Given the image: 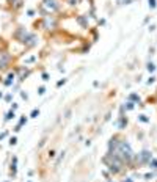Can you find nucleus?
I'll return each instance as SVG.
<instances>
[{"instance_id": "2", "label": "nucleus", "mask_w": 157, "mask_h": 182, "mask_svg": "<svg viewBox=\"0 0 157 182\" xmlns=\"http://www.w3.org/2000/svg\"><path fill=\"white\" fill-rule=\"evenodd\" d=\"M13 80H14V74H10V75H8V79H6L3 83H5L6 86H8V85H11V83H13Z\"/></svg>"}, {"instance_id": "11", "label": "nucleus", "mask_w": 157, "mask_h": 182, "mask_svg": "<svg viewBox=\"0 0 157 182\" xmlns=\"http://www.w3.org/2000/svg\"><path fill=\"white\" fill-rule=\"evenodd\" d=\"M29 182H32V180H29Z\"/></svg>"}, {"instance_id": "5", "label": "nucleus", "mask_w": 157, "mask_h": 182, "mask_svg": "<svg viewBox=\"0 0 157 182\" xmlns=\"http://www.w3.org/2000/svg\"><path fill=\"white\" fill-rule=\"evenodd\" d=\"M38 113H39V111H38V110L35 108V110H33V111H32V116H33V118H36V115H38Z\"/></svg>"}, {"instance_id": "9", "label": "nucleus", "mask_w": 157, "mask_h": 182, "mask_svg": "<svg viewBox=\"0 0 157 182\" xmlns=\"http://www.w3.org/2000/svg\"><path fill=\"white\" fill-rule=\"evenodd\" d=\"M122 182H132V179H124V180H122Z\"/></svg>"}, {"instance_id": "7", "label": "nucleus", "mask_w": 157, "mask_h": 182, "mask_svg": "<svg viewBox=\"0 0 157 182\" xmlns=\"http://www.w3.org/2000/svg\"><path fill=\"white\" fill-rule=\"evenodd\" d=\"M38 93H39V94H43V93H44V86H41V88L38 89Z\"/></svg>"}, {"instance_id": "3", "label": "nucleus", "mask_w": 157, "mask_h": 182, "mask_svg": "<svg viewBox=\"0 0 157 182\" xmlns=\"http://www.w3.org/2000/svg\"><path fill=\"white\" fill-rule=\"evenodd\" d=\"M11 118H14V110L8 111V115H6V120H11Z\"/></svg>"}, {"instance_id": "8", "label": "nucleus", "mask_w": 157, "mask_h": 182, "mask_svg": "<svg viewBox=\"0 0 157 182\" xmlns=\"http://www.w3.org/2000/svg\"><path fill=\"white\" fill-rule=\"evenodd\" d=\"M6 137V132H3V134H0V140H2V138H5Z\"/></svg>"}, {"instance_id": "1", "label": "nucleus", "mask_w": 157, "mask_h": 182, "mask_svg": "<svg viewBox=\"0 0 157 182\" xmlns=\"http://www.w3.org/2000/svg\"><path fill=\"white\" fill-rule=\"evenodd\" d=\"M16 174H17V159H16V157H13V160H11V166H10V177H11V179H14V177H16Z\"/></svg>"}, {"instance_id": "10", "label": "nucleus", "mask_w": 157, "mask_h": 182, "mask_svg": "<svg viewBox=\"0 0 157 182\" xmlns=\"http://www.w3.org/2000/svg\"><path fill=\"white\" fill-rule=\"evenodd\" d=\"M5 182H10V180H5Z\"/></svg>"}, {"instance_id": "4", "label": "nucleus", "mask_w": 157, "mask_h": 182, "mask_svg": "<svg viewBox=\"0 0 157 182\" xmlns=\"http://www.w3.org/2000/svg\"><path fill=\"white\" fill-rule=\"evenodd\" d=\"M16 143H17V140H16V138H14V137H13V138H11V140H10V144H11V146H14V144H16Z\"/></svg>"}, {"instance_id": "6", "label": "nucleus", "mask_w": 157, "mask_h": 182, "mask_svg": "<svg viewBox=\"0 0 157 182\" xmlns=\"http://www.w3.org/2000/svg\"><path fill=\"white\" fill-rule=\"evenodd\" d=\"M152 168H157V160H152V163H151Z\"/></svg>"}]
</instances>
